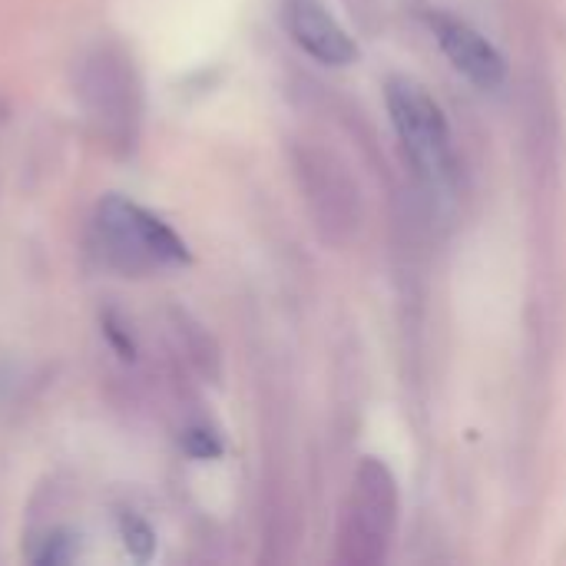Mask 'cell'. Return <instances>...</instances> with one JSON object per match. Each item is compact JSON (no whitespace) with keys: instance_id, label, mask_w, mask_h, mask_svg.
Masks as SVG:
<instances>
[{"instance_id":"7a4b0ae2","label":"cell","mask_w":566,"mask_h":566,"mask_svg":"<svg viewBox=\"0 0 566 566\" xmlns=\"http://www.w3.org/2000/svg\"><path fill=\"white\" fill-rule=\"evenodd\" d=\"M99 242L106 259L123 269V272H149V269H163V265H182L189 262L186 242L156 216H149L146 209L109 196L99 206Z\"/></svg>"},{"instance_id":"277c9868","label":"cell","mask_w":566,"mask_h":566,"mask_svg":"<svg viewBox=\"0 0 566 566\" xmlns=\"http://www.w3.org/2000/svg\"><path fill=\"white\" fill-rule=\"evenodd\" d=\"M431 30H434L438 46L451 60V66L461 76H468L474 86L494 90L507 80V63H504L501 50L484 33H478L471 23L451 17V13H431Z\"/></svg>"},{"instance_id":"5b68a950","label":"cell","mask_w":566,"mask_h":566,"mask_svg":"<svg viewBox=\"0 0 566 566\" xmlns=\"http://www.w3.org/2000/svg\"><path fill=\"white\" fill-rule=\"evenodd\" d=\"M285 23L292 40L325 66H348L358 56L352 33L322 0H285Z\"/></svg>"},{"instance_id":"3957f363","label":"cell","mask_w":566,"mask_h":566,"mask_svg":"<svg viewBox=\"0 0 566 566\" xmlns=\"http://www.w3.org/2000/svg\"><path fill=\"white\" fill-rule=\"evenodd\" d=\"M355 494H352V511H348V524L352 531L345 534V544L355 547V560H375L391 534V521H395V481L388 474L385 464L378 461H365L361 474L355 481Z\"/></svg>"},{"instance_id":"8992f818","label":"cell","mask_w":566,"mask_h":566,"mask_svg":"<svg viewBox=\"0 0 566 566\" xmlns=\"http://www.w3.org/2000/svg\"><path fill=\"white\" fill-rule=\"evenodd\" d=\"M186 448H189V454H196V458H216V454L222 451L219 441H216L209 431H189Z\"/></svg>"},{"instance_id":"52a82bcc","label":"cell","mask_w":566,"mask_h":566,"mask_svg":"<svg viewBox=\"0 0 566 566\" xmlns=\"http://www.w3.org/2000/svg\"><path fill=\"white\" fill-rule=\"evenodd\" d=\"M126 547L136 551L139 557H146L149 547H153V534H149L139 521H129V524H126Z\"/></svg>"},{"instance_id":"6da1fadb","label":"cell","mask_w":566,"mask_h":566,"mask_svg":"<svg viewBox=\"0 0 566 566\" xmlns=\"http://www.w3.org/2000/svg\"><path fill=\"white\" fill-rule=\"evenodd\" d=\"M385 103L391 126L415 163L418 176L441 189L454 179V146H451V126L441 109V103L428 93L424 83L415 76H391L385 83Z\"/></svg>"}]
</instances>
